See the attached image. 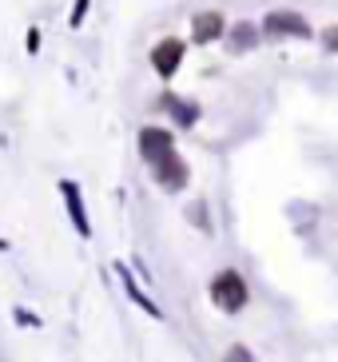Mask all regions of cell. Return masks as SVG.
<instances>
[{
    "instance_id": "cell-1",
    "label": "cell",
    "mask_w": 338,
    "mask_h": 362,
    "mask_svg": "<svg viewBox=\"0 0 338 362\" xmlns=\"http://www.w3.org/2000/svg\"><path fill=\"white\" fill-rule=\"evenodd\" d=\"M211 298H215V307H219V310L239 315V310L247 307V279L239 275V271H223V275H215Z\"/></svg>"
},
{
    "instance_id": "cell-2",
    "label": "cell",
    "mask_w": 338,
    "mask_h": 362,
    "mask_svg": "<svg viewBox=\"0 0 338 362\" xmlns=\"http://www.w3.org/2000/svg\"><path fill=\"white\" fill-rule=\"evenodd\" d=\"M171 151H175V136H171L168 128H144L139 132V156H144L151 168H156L163 156H171Z\"/></svg>"
},
{
    "instance_id": "cell-3",
    "label": "cell",
    "mask_w": 338,
    "mask_h": 362,
    "mask_svg": "<svg viewBox=\"0 0 338 362\" xmlns=\"http://www.w3.org/2000/svg\"><path fill=\"white\" fill-rule=\"evenodd\" d=\"M183 64V40H175V36H168V40H159L156 48H151V68H156L163 80L168 76H175Z\"/></svg>"
},
{
    "instance_id": "cell-4",
    "label": "cell",
    "mask_w": 338,
    "mask_h": 362,
    "mask_svg": "<svg viewBox=\"0 0 338 362\" xmlns=\"http://www.w3.org/2000/svg\"><path fill=\"white\" fill-rule=\"evenodd\" d=\"M156 180L168 187V192H183L187 187V180H191V171H187V163L171 151V156H163V160L156 163Z\"/></svg>"
},
{
    "instance_id": "cell-5",
    "label": "cell",
    "mask_w": 338,
    "mask_h": 362,
    "mask_svg": "<svg viewBox=\"0 0 338 362\" xmlns=\"http://www.w3.org/2000/svg\"><path fill=\"white\" fill-rule=\"evenodd\" d=\"M263 33L271 36H310V24L298 16V12H267Z\"/></svg>"
},
{
    "instance_id": "cell-6",
    "label": "cell",
    "mask_w": 338,
    "mask_h": 362,
    "mask_svg": "<svg viewBox=\"0 0 338 362\" xmlns=\"http://www.w3.org/2000/svg\"><path fill=\"white\" fill-rule=\"evenodd\" d=\"M60 195H64V203H68L72 227H76L80 235H92V227H88V211H84V199H80V187H76L72 180H64V183H60Z\"/></svg>"
},
{
    "instance_id": "cell-7",
    "label": "cell",
    "mask_w": 338,
    "mask_h": 362,
    "mask_svg": "<svg viewBox=\"0 0 338 362\" xmlns=\"http://www.w3.org/2000/svg\"><path fill=\"white\" fill-rule=\"evenodd\" d=\"M191 33H195V40H199V44L219 40V36H223V16H219V12H199V16L191 21Z\"/></svg>"
},
{
    "instance_id": "cell-8",
    "label": "cell",
    "mask_w": 338,
    "mask_h": 362,
    "mask_svg": "<svg viewBox=\"0 0 338 362\" xmlns=\"http://www.w3.org/2000/svg\"><path fill=\"white\" fill-rule=\"evenodd\" d=\"M255 40H259V28H255V24H235L231 28V48L235 52H251Z\"/></svg>"
},
{
    "instance_id": "cell-9",
    "label": "cell",
    "mask_w": 338,
    "mask_h": 362,
    "mask_svg": "<svg viewBox=\"0 0 338 362\" xmlns=\"http://www.w3.org/2000/svg\"><path fill=\"white\" fill-rule=\"evenodd\" d=\"M120 279H124V287H127V295L136 298V303H139V307H144V310H148L151 319H159V307H156V303H148V295H144V291H139L136 283H132V275H127L124 267H120Z\"/></svg>"
},
{
    "instance_id": "cell-10",
    "label": "cell",
    "mask_w": 338,
    "mask_h": 362,
    "mask_svg": "<svg viewBox=\"0 0 338 362\" xmlns=\"http://www.w3.org/2000/svg\"><path fill=\"white\" fill-rule=\"evenodd\" d=\"M168 107H171V116L180 119L183 128H191V124L199 119V107H195V104H183V100H168Z\"/></svg>"
},
{
    "instance_id": "cell-11",
    "label": "cell",
    "mask_w": 338,
    "mask_h": 362,
    "mask_svg": "<svg viewBox=\"0 0 338 362\" xmlns=\"http://www.w3.org/2000/svg\"><path fill=\"white\" fill-rule=\"evenodd\" d=\"M322 40H327V48H330V52H338V24H330L327 33H322Z\"/></svg>"
},
{
    "instance_id": "cell-12",
    "label": "cell",
    "mask_w": 338,
    "mask_h": 362,
    "mask_svg": "<svg viewBox=\"0 0 338 362\" xmlns=\"http://www.w3.org/2000/svg\"><path fill=\"white\" fill-rule=\"evenodd\" d=\"M84 12H88V0H76V8H72V24L84 21Z\"/></svg>"
},
{
    "instance_id": "cell-13",
    "label": "cell",
    "mask_w": 338,
    "mask_h": 362,
    "mask_svg": "<svg viewBox=\"0 0 338 362\" xmlns=\"http://www.w3.org/2000/svg\"><path fill=\"white\" fill-rule=\"evenodd\" d=\"M227 358H243V362H247V358H251V351H243V346H231V354H227Z\"/></svg>"
}]
</instances>
